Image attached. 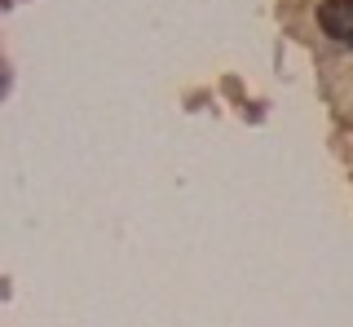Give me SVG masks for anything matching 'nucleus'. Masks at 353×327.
<instances>
[{
  "label": "nucleus",
  "instance_id": "obj_1",
  "mask_svg": "<svg viewBox=\"0 0 353 327\" xmlns=\"http://www.w3.org/2000/svg\"><path fill=\"white\" fill-rule=\"evenodd\" d=\"M318 23L331 40L340 45H353V0H323L318 5Z\"/></svg>",
  "mask_w": 353,
  "mask_h": 327
}]
</instances>
